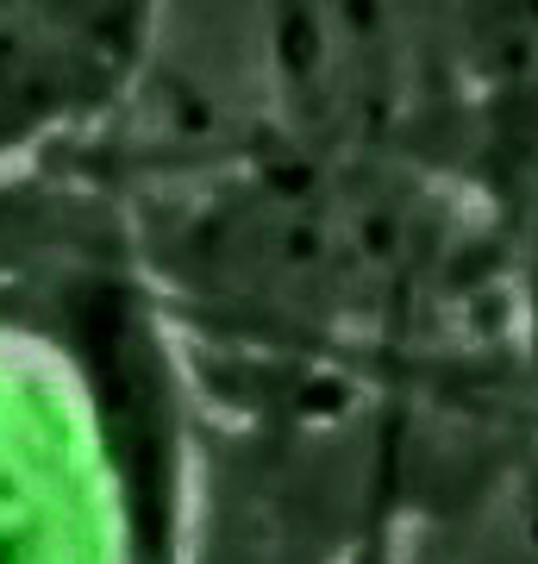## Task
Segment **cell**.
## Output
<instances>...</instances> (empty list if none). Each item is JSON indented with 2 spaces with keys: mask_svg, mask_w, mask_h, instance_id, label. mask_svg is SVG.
I'll return each instance as SVG.
<instances>
[]
</instances>
